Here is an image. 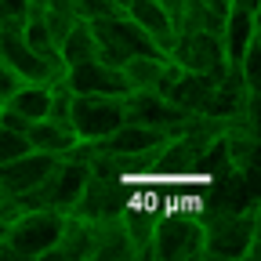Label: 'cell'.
Returning a JSON list of instances; mask_svg holds the SVG:
<instances>
[{"label":"cell","instance_id":"cell-27","mask_svg":"<svg viewBox=\"0 0 261 261\" xmlns=\"http://www.w3.org/2000/svg\"><path fill=\"white\" fill-rule=\"evenodd\" d=\"M232 8H243V11H257V0H232Z\"/></svg>","mask_w":261,"mask_h":261},{"label":"cell","instance_id":"cell-25","mask_svg":"<svg viewBox=\"0 0 261 261\" xmlns=\"http://www.w3.org/2000/svg\"><path fill=\"white\" fill-rule=\"evenodd\" d=\"M11 218H15V203L8 196H0V221H11Z\"/></svg>","mask_w":261,"mask_h":261},{"label":"cell","instance_id":"cell-12","mask_svg":"<svg viewBox=\"0 0 261 261\" xmlns=\"http://www.w3.org/2000/svg\"><path fill=\"white\" fill-rule=\"evenodd\" d=\"M47 257H69V261H91L94 257V221L76 218V214H65L62 221V232L58 243Z\"/></svg>","mask_w":261,"mask_h":261},{"label":"cell","instance_id":"cell-17","mask_svg":"<svg viewBox=\"0 0 261 261\" xmlns=\"http://www.w3.org/2000/svg\"><path fill=\"white\" fill-rule=\"evenodd\" d=\"M47 98H51V84H40V80H22L15 87V94L4 102V109L25 116V120H44L47 113Z\"/></svg>","mask_w":261,"mask_h":261},{"label":"cell","instance_id":"cell-10","mask_svg":"<svg viewBox=\"0 0 261 261\" xmlns=\"http://www.w3.org/2000/svg\"><path fill=\"white\" fill-rule=\"evenodd\" d=\"M123 15L135 22L138 29H145L149 40H152L163 55L171 51V44H174V37H178V29H174V18L167 15V8H163V4H156V0H127Z\"/></svg>","mask_w":261,"mask_h":261},{"label":"cell","instance_id":"cell-22","mask_svg":"<svg viewBox=\"0 0 261 261\" xmlns=\"http://www.w3.org/2000/svg\"><path fill=\"white\" fill-rule=\"evenodd\" d=\"M29 18L25 0H0V29H22Z\"/></svg>","mask_w":261,"mask_h":261},{"label":"cell","instance_id":"cell-11","mask_svg":"<svg viewBox=\"0 0 261 261\" xmlns=\"http://www.w3.org/2000/svg\"><path fill=\"white\" fill-rule=\"evenodd\" d=\"M167 138H171V135H167L163 127H149V123H130V120H123L113 135L98 138V142H91V145H94V149H106V152H145V149L167 142Z\"/></svg>","mask_w":261,"mask_h":261},{"label":"cell","instance_id":"cell-1","mask_svg":"<svg viewBox=\"0 0 261 261\" xmlns=\"http://www.w3.org/2000/svg\"><path fill=\"white\" fill-rule=\"evenodd\" d=\"M203 225V257L247 261L257 254V203L247 207H207L200 214Z\"/></svg>","mask_w":261,"mask_h":261},{"label":"cell","instance_id":"cell-24","mask_svg":"<svg viewBox=\"0 0 261 261\" xmlns=\"http://www.w3.org/2000/svg\"><path fill=\"white\" fill-rule=\"evenodd\" d=\"M18 84H22V76L11 69V65H8L4 58H0V106H4L8 98L15 94V87H18Z\"/></svg>","mask_w":261,"mask_h":261},{"label":"cell","instance_id":"cell-7","mask_svg":"<svg viewBox=\"0 0 261 261\" xmlns=\"http://www.w3.org/2000/svg\"><path fill=\"white\" fill-rule=\"evenodd\" d=\"M58 160L62 156H51V152H37V149H29L8 163H0V196H8V200H15V196L29 192V189H37L55 167H58Z\"/></svg>","mask_w":261,"mask_h":261},{"label":"cell","instance_id":"cell-3","mask_svg":"<svg viewBox=\"0 0 261 261\" xmlns=\"http://www.w3.org/2000/svg\"><path fill=\"white\" fill-rule=\"evenodd\" d=\"M149 257H156V261H192V257H203V225H200V218H189V214L156 218Z\"/></svg>","mask_w":261,"mask_h":261},{"label":"cell","instance_id":"cell-13","mask_svg":"<svg viewBox=\"0 0 261 261\" xmlns=\"http://www.w3.org/2000/svg\"><path fill=\"white\" fill-rule=\"evenodd\" d=\"M130 257H135V247H130V236L123 228V214L94 221V257L91 261H130Z\"/></svg>","mask_w":261,"mask_h":261},{"label":"cell","instance_id":"cell-8","mask_svg":"<svg viewBox=\"0 0 261 261\" xmlns=\"http://www.w3.org/2000/svg\"><path fill=\"white\" fill-rule=\"evenodd\" d=\"M65 87L73 94H113V98H127L130 87L123 80V73L116 65H106L102 58H84L76 65L65 69Z\"/></svg>","mask_w":261,"mask_h":261},{"label":"cell","instance_id":"cell-5","mask_svg":"<svg viewBox=\"0 0 261 261\" xmlns=\"http://www.w3.org/2000/svg\"><path fill=\"white\" fill-rule=\"evenodd\" d=\"M167 58H174L181 69L189 73H203L211 80H218L225 69H228V58H225V47H221V37L218 33H178Z\"/></svg>","mask_w":261,"mask_h":261},{"label":"cell","instance_id":"cell-28","mask_svg":"<svg viewBox=\"0 0 261 261\" xmlns=\"http://www.w3.org/2000/svg\"><path fill=\"white\" fill-rule=\"evenodd\" d=\"M4 225L8 221H0V257H4Z\"/></svg>","mask_w":261,"mask_h":261},{"label":"cell","instance_id":"cell-4","mask_svg":"<svg viewBox=\"0 0 261 261\" xmlns=\"http://www.w3.org/2000/svg\"><path fill=\"white\" fill-rule=\"evenodd\" d=\"M120 123H123V98H113V94H73L69 127L76 130V138L98 142V138L113 135Z\"/></svg>","mask_w":261,"mask_h":261},{"label":"cell","instance_id":"cell-21","mask_svg":"<svg viewBox=\"0 0 261 261\" xmlns=\"http://www.w3.org/2000/svg\"><path fill=\"white\" fill-rule=\"evenodd\" d=\"M22 152H29L25 135H22V130H11V127L0 123V163H8V160H15V156H22Z\"/></svg>","mask_w":261,"mask_h":261},{"label":"cell","instance_id":"cell-9","mask_svg":"<svg viewBox=\"0 0 261 261\" xmlns=\"http://www.w3.org/2000/svg\"><path fill=\"white\" fill-rule=\"evenodd\" d=\"M200 152H203V142H196L192 135H171L167 142L160 145L149 178H185V174L196 171Z\"/></svg>","mask_w":261,"mask_h":261},{"label":"cell","instance_id":"cell-19","mask_svg":"<svg viewBox=\"0 0 261 261\" xmlns=\"http://www.w3.org/2000/svg\"><path fill=\"white\" fill-rule=\"evenodd\" d=\"M123 228L130 236V247H135V257H149V243H152V228H156V214H142L135 207H123Z\"/></svg>","mask_w":261,"mask_h":261},{"label":"cell","instance_id":"cell-20","mask_svg":"<svg viewBox=\"0 0 261 261\" xmlns=\"http://www.w3.org/2000/svg\"><path fill=\"white\" fill-rule=\"evenodd\" d=\"M40 15H44V25H47V33H51L55 47L62 44L65 33H69V29L80 22V15H76V4H73V0H51V4H47Z\"/></svg>","mask_w":261,"mask_h":261},{"label":"cell","instance_id":"cell-6","mask_svg":"<svg viewBox=\"0 0 261 261\" xmlns=\"http://www.w3.org/2000/svg\"><path fill=\"white\" fill-rule=\"evenodd\" d=\"M130 203L127 196V181H116V178H102V174H87L80 196L69 214L76 218H87V221H102V218H113V214H123V207Z\"/></svg>","mask_w":261,"mask_h":261},{"label":"cell","instance_id":"cell-26","mask_svg":"<svg viewBox=\"0 0 261 261\" xmlns=\"http://www.w3.org/2000/svg\"><path fill=\"white\" fill-rule=\"evenodd\" d=\"M156 4L167 8V15H171V18H178V11H181V0H156Z\"/></svg>","mask_w":261,"mask_h":261},{"label":"cell","instance_id":"cell-16","mask_svg":"<svg viewBox=\"0 0 261 261\" xmlns=\"http://www.w3.org/2000/svg\"><path fill=\"white\" fill-rule=\"evenodd\" d=\"M163 65H167V55H130L120 65V73L130 91H156L163 80Z\"/></svg>","mask_w":261,"mask_h":261},{"label":"cell","instance_id":"cell-2","mask_svg":"<svg viewBox=\"0 0 261 261\" xmlns=\"http://www.w3.org/2000/svg\"><path fill=\"white\" fill-rule=\"evenodd\" d=\"M65 214L55 207H37V211H18L4 225V254L8 257H47L58 243Z\"/></svg>","mask_w":261,"mask_h":261},{"label":"cell","instance_id":"cell-23","mask_svg":"<svg viewBox=\"0 0 261 261\" xmlns=\"http://www.w3.org/2000/svg\"><path fill=\"white\" fill-rule=\"evenodd\" d=\"M76 4V15L80 18H87V22H94V18H109V15H123L113 0H73Z\"/></svg>","mask_w":261,"mask_h":261},{"label":"cell","instance_id":"cell-14","mask_svg":"<svg viewBox=\"0 0 261 261\" xmlns=\"http://www.w3.org/2000/svg\"><path fill=\"white\" fill-rule=\"evenodd\" d=\"M250 40H257V11H243V8H228L225 22H221V47L228 62H240L243 51L250 47Z\"/></svg>","mask_w":261,"mask_h":261},{"label":"cell","instance_id":"cell-15","mask_svg":"<svg viewBox=\"0 0 261 261\" xmlns=\"http://www.w3.org/2000/svg\"><path fill=\"white\" fill-rule=\"evenodd\" d=\"M25 142H29V149H37V152L65 156L80 138H76L73 127H62V123H51V120H33L25 127Z\"/></svg>","mask_w":261,"mask_h":261},{"label":"cell","instance_id":"cell-18","mask_svg":"<svg viewBox=\"0 0 261 261\" xmlns=\"http://www.w3.org/2000/svg\"><path fill=\"white\" fill-rule=\"evenodd\" d=\"M58 58L65 62V69L76 65V62H84V58H94V33H91V22H87V18H80V22L62 37Z\"/></svg>","mask_w":261,"mask_h":261}]
</instances>
